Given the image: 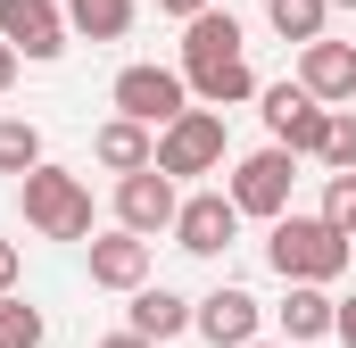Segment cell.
I'll return each mask as SVG.
<instances>
[{
	"instance_id": "603a6c76",
	"label": "cell",
	"mask_w": 356,
	"mask_h": 348,
	"mask_svg": "<svg viewBox=\"0 0 356 348\" xmlns=\"http://www.w3.org/2000/svg\"><path fill=\"white\" fill-rule=\"evenodd\" d=\"M17 274H25V258H17V241H0V299H17Z\"/></svg>"
},
{
	"instance_id": "277c9868",
	"label": "cell",
	"mask_w": 356,
	"mask_h": 348,
	"mask_svg": "<svg viewBox=\"0 0 356 348\" xmlns=\"http://www.w3.org/2000/svg\"><path fill=\"white\" fill-rule=\"evenodd\" d=\"M108 100H116V116H133V125H149V133H166L175 116H191V84H182V67H149V58L124 67Z\"/></svg>"
},
{
	"instance_id": "cb8c5ba5",
	"label": "cell",
	"mask_w": 356,
	"mask_h": 348,
	"mask_svg": "<svg viewBox=\"0 0 356 348\" xmlns=\"http://www.w3.org/2000/svg\"><path fill=\"white\" fill-rule=\"evenodd\" d=\"M332 340H340V348H356V299H340V324H332Z\"/></svg>"
},
{
	"instance_id": "5b68a950",
	"label": "cell",
	"mask_w": 356,
	"mask_h": 348,
	"mask_svg": "<svg viewBox=\"0 0 356 348\" xmlns=\"http://www.w3.org/2000/svg\"><path fill=\"white\" fill-rule=\"evenodd\" d=\"M257 108H266L273 150H290V158H323V133H332V108H323V100H307L298 84H266Z\"/></svg>"
},
{
	"instance_id": "d4e9b609",
	"label": "cell",
	"mask_w": 356,
	"mask_h": 348,
	"mask_svg": "<svg viewBox=\"0 0 356 348\" xmlns=\"http://www.w3.org/2000/svg\"><path fill=\"white\" fill-rule=\"evenodd\" d=\"M158 8H166V17H182V25H191V17H207L216 0H158Z\"/></svg>"
},
{
	"instance_id": "ba28073f",
	"label": "cell",
	"mask_w": 356,
	"mask_h": 348,
	"mask_svg": "<svg viewBox=\"0 0 356 348\" xmlns=\"http://www.w3.org/2000/svg\"><path fill=\"white\" fill-rule=\"evenodd\" d=\"M0 42H8L17 58L50 67L75 33H67V8H58V0H0Z\"/></svg>"
},
{
	"instance_id": "484cf974",
	"label": "cell",
	"mask_w": 356,
	"mask_h": 348,
	"mask_svg": "<svg viewBox=\"0 0 356 348\" xmlns=\"http://www.w3.org/2000/svg\"><path fill=\"white\" fill-rule=\"evenodd\" d=\"M17 84V50H8V42H0V91Z\"/></svg>"
},
{
	"instance_id": "9c48e42d",
	"label": "cell",
	"mask_w": 356,
	"mask_h": 348,
	"mask_svg": "<svg viewBox=\"0 0 356 348\" xmlns=\"http://www.w3.org/2000/svg\"><path fill=\"white\" fill-rule=\"evenodd\" d=\"M241 241V207H232V191H191L175 216V249H191V258H224Z\"/></svg>"
},
{
	"instance_id": "9a60e30c",
	"label": "cell",
	"mask_w": 356,
	"mask_h": 348,
	"mask_svg": "<svg viewBox=\"0 0 356 348\" xmlns=\"http://www.w3.org/2000/svg\"><path fill=\"white\" fill-rule=\"evenodd\" d=\"M273 324H282V348L332 340V324H340V299H332V290H315V282H290V299L273 307Z\"/></svg>"
},
{
	"instance_id": "4316f807",
	"label": "cell",
	"mask_w": 356,
	"mask_h": 348,
	"mask_svg": "<svg viewBox=\"0 0 356 348\" xmlns=\"http://www.w3.org/2000/svg\"><path fill=\"white\" fill-rule=\"evenodd\" d=\"M99 348H149V340H141V332H108Z\"/></svg>"
},
{
	"instance_id": "ac0fdd59",
	"label": "cell",
	"mask_w": 356,
	"mask_h": 348,
	"mask_svg": "<svg viewBox=\"0 0 356 348\" xmlns=\"http://www.w3.org/2000/svg\"><path fill=\"white\" fill-rule=\"evenodd\" d=\"M323 17H332L323 0H266V25L282 33V42H298V50H315V42H323Z\"/></svg>"
},
{
	"instance_id": "e0dca14e",
	"label": "cell",
	"mask_w": 356,
	"mask_h": 348,
	"mask_svg": "<svg viewBox=\"0 0 356 348\" xmlns=\"http://www.w3.org/2000/svg\"><path fill=\"white\" fill-rule=\"evenodd\" d=\"M67 8V33H83V42H124L133 33V0H58Z\"/></svg>"
},
{
	"instance_id": "4fadbf2b",
	"label": "cell",
	"mask_w": 356,
	"mask_h": 348,
	"mask_svg": "<svg viewBox=\"0 0 356 348\" xmlns=\"http://www.w3.org/2000/svg\"><path fill=\"white\" fill-rule=\"evenodd\" d=\"M191 315H199V299H182L166 282H149V290H133V307H124V332H141L149 348H166L191 332Z\"/></svg>"
},
{
	"instance_id": "8fae6325",
	"label": "cell",
	"mask_w": 356,
	"mask_h": 348,
	"mask_svg": "<svg viewBox=\"0 0 356 348\" xmlns=\"http://www.w3.org/2000/svg\"><path fill=\"white\" fill-rule=\"evenodd\" d=\"M216 67H241V17L232 8H207L182 25V75H216Z\"/></svg>"
},
{
	"instance_id": "2e32d148",
	"label": "cell",
	"mask_w": 356,
	"mask_h": 348,
	"mask_svg": "<svg viewBox=\"0 0 356 348\" xmlns=\"http://www.w3.org/2000/svg\"><path fill=\"white\" fill-rule=\"evenodd\" d=\"M91 158L116 174V182H124V174H149V166H158V133L133 125V116H108V125L91 133Z\"/></svg>"
},
{
	"instance_id": "6da1fadb",
	"label": "cell",
	"mask_w": 356,
	"mask_h": 348,
	"mask_svg": "<svg viewBox=\"0 0 356 348\" xmlns=\"http://www.w3.org/2000/svg\"><path fill=\"white\" fill-rule=\"evenodd\" d=\"M348 258H356V241H340L323 216H298V207L266 232V265L282 274V282H315V290H332V282L348 274Z\"/></svg>"
},
{
	"instance_id": "ffe728a7",
	"label": "cell",
	"mask_w": 356,
	"mask_h": 348,
	"mask_svg": "<svg viewBox=\"0 0 356 348\" xmlns=\"http://www.w3.org/2000/svg\"><path fill=\"white\" fill-rule=\"evenodd\" d=\"M315 216H323L340 241H356V174H332V182H323V207H315Z\"/></svg>"
},
{
	"instance_id": "30bf717a",
	"label": "cell",
	"mask_w": 356,
	"mask_h": 348,
	"mask_svg": "<svg viewBox=\"0 0 356 348\" xmlns=\"http://www.w3.org/2000/svg\"><path fill=\"white\" fill-rule=\"evenodd\" d=\"M257 324H266V307H257L249 290H232V282H224V290H207V299H199V315H191V332H199L207 348H249V340H257Z\"/></svg>"
},
{
	"instance_id": "d6986e66",
	"label": "cell",
	"mask_w": 356,
	"mask_h": 348,
	"mask_svg": "<svg viewBox=\"0 0 356 348\" xmlns=\"http://www.w3.org/2000/svg\"><path fill=\"white\" fill-rule=\"evenodd\" d=\"M33 166H50V158H42V125H25V116H0V174H17V182H25Z\"/></svg>"
},
{
	"instance_id": "83f0119b",
	"label": "cell",
	"mask_w": 356,
	"mask_h": 348,
	"mask_svg": "<svg viewBox=\"0 0 356 348\" xmlns=\"http://www.w3.org/2000/svg\"><path fill=\"white\" fill-rule=\"evenodd\" d=\"M323 8H356V0H323Z\"/></svg>"
},
{
	"instance_id": "7402d4cb",
	"label": "cell",
	"mask_w": 356,
	"mask_h": 348,
	"mask_svg": "<svg viewBox=\"0 0 356 348\" xmlns=\"http://www.w3.org/2000/svg\"><path fill=\"white\" fill-rule=\"evenodd\" d=\"M0 348H42V307L0 299Z\"/></svg>"
},
{
	"instance_id": "5bb4252c",
	"label": "cell",
	"mask_w": 356,
	"mask_h": 348,
	"mask_svg": "<svg viewBox=\"0 0 356 348\" xmlns=\"http://www.w3.org/2000/svg\"><path fill=\"white\" fill-rule=\"evenodd\" d=\"M91 290H149V241H133V232H99L91 241Z\"/></svg>"
},
{
	"instance_id": "52a82bcc",
	"label": "cell",
	"mask_w": 356,
	"mask_h": 348,
	"mask_svg": "<svg viewBox=\"0 0 356 348\" xmlns=\"http://www.w3.org/2000/svg\"><path fill=\"white\" fill-rule=\"evenodd\" d=\"M182 216V182H166V174H124L116 182V232H133V241H158V232H175Z\"/></svg>"
},
{
	"instance_id": "8992f818",
	"label": "cell",
	"mask_w": 356,
	"mask_h": 348,
	"mask_svg": "<svg viewBox=\"0 0 356 348\" xmlns=\"http://www.w3.org/2000/svg\"><path fill=\"white\" fill-rule=\"evenodd\" d=\"M224 166V116L216 108H191L158 133V174L166 182H191V174H216Z\"/></svg>"
},
{
	"instance_id": "3957f363",
	"label": "cell",
	"mask_w": 356,
	"mask_h": 348,
	"mask_svg": "<svg viewBox=\"0 0 356 348\" xmlns=\"http://www.w3.org/2000/svg\"><path fill=\"white\" fill-rule=\"evenodd\" d=\"M224 191H232V207H241V216L282 224V216H290V191H298V158L266 141V150H249V158L232 166V182H224Z\"/></svg>"
},
{
	"instance_id": "7c38bea8",
	"label": "cell",
	"mask_w": 356,
	"mask_h": 348,
	"mask_svg": "<svg viewBox=\"0 0 356 348\" xmlns=\"http://www.w3.org/2000/svg\"><path fill=\"white\" fill-rule=\"evenodd\" d=\"M298 91L323 100V108H356V50H348V42H315V50H298Z\"/></svg>"
},
{
	"instance_id": "f1b7e54d",
	"label": "cell",
	"mask_w": 356,
	"mask_h": 348,
	"mask_svg": "<svg viewBox=\"0 0 356 348\" xmlns=\"http://www.w3.org/2000/svg\"><path fill=\"white\" fill-rule=\"evenodd\" d=\"M249 348H273V340H249Z\"/></svg>"
},
{
	"instance_id": "7a4b0ae2",
	"label": "cell",
	"mask_w": 356,
	"mask_h": 348,
	"mask_svg": "<svg viewBox=\"0 0 356 348\" xmlns=\"http://www.w3.org/2000/svg\"><path fill=\"white\" fill-rule=\"evenodd\" d=\"M17 199H25V224L42 232V241H91V182L67 166H33L17 182Z\"/></svg>"
},
{
	"instance_id": "44dd1931",
	"label": "cell",
	"mask_w": 356,
	"mask_h": 348,
	"mask_svg": "<svg viewBox=\"0 0 356 348\" xmlns=\"http://www.w3.org/2000/svg\"><path fill=\"white\" fill-rule=\"evenodd\" d=\"M315 166L356 174V108H332V133H323V158H315Z\"/></svg>"
}]
</instances>
